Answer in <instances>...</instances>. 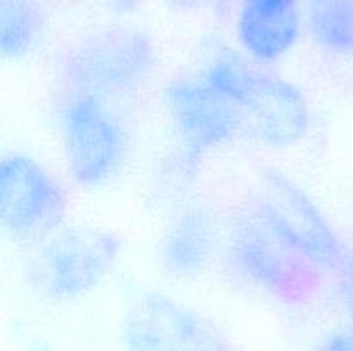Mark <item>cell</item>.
<instances>
[{
	"label": "cell",
	"mask_w": 353,
	"mask_h": 351,
	"mask_svg": "<svg viewBox=\"0 0 353 351\" xmlns=\"http://www.w3.org/2000/svg\"><path fill=\"white\" fill-rule=\"evenodd\" d=\"M261 65L219 48L203 78L236 103L245 129L261 143L272 148L293 147L309 133V103L295 85Z\"/></svg>",
	"instance_id": "obj_1"
},
{
	"label": "cell",
	"mask_w": 353,
	"mask_h": 351,
	"mask_svg": "<svg viewBox=\"0 0 353 351\" xmlns=\"http://www.w3.org/2000/svg\"><path fill=\"white\" fill-rule=\"evenodd\" d=\"M157 50L150 34L130 26L92 31L65 45L57 58V78L65 98L103 102L131 92L154 72Z\"/></svg>",
	"instance_id": "obj_2"
},
{
	"label": "cell",
	"mask_w": 353,
	"mask_h": 351,
	"mask_svg": "<svg viewBox=\"0 0 353 351\" xmlns=\"http://www.w3.org/2000/svg\"><path fill=\"white\" fill-rule=\"evenodd\" d=\"M226 262L236 277L285 305H305L323 289L324 272L254 212L234 217L231 222Z\"/></svg>",
	"instance_id": "obj_3"
},
{
	"label": "cell",
	"mask_w": 353,
	"mask_h": 351,
	"mask_svg": "<svg viewBox=\"0 0 353 351\" xmlns=\"http://www.w3.org/2000/svg\"><path fill=\"white\" fill-rule=\"evenodd\" d=\"M123 253V240L99 227L71 226L48 234L30 265L34 291L52 301L81 298L99 288Z\"/></svg>",
	"instance_id": "obj_4"
},
{
	"label": "cell",
	"mask_w": 353,
	"mask_h": 351,
	"mask_svg": "<svg viewBox=\"0 0 353 351\" xmlns=\"http://www.w3.org/2000/svg\"><path fill=\"white\" fill-rule=\"evenodd\" d=\"M252 212L323 272L343 274L347 270L343 241L312 198L281 171L268 167L261 172Z\"/></svg>",
	"instance_id": "obj_5"
},
{
	"label": "cell",
	"mask_w": 353,
	"mask_h": 351,
	"mask_svg": "<svg viewBox=\"0 0 353 351\" xmlns=\"http://www.w3.org/2000/svg\"><path fill=\"white\" fill-rule=\"evenodd\" d=\"M164 98L181 147L179 167L185 176L195 174L210 151L245 129L236 103L203 74L174 78L165 86Z\"/></svg>",
	"instance_id": "obj_6"
},
{
	"label": "cell",
	"mask_w": 353,
	"mask_h": 351,
	"mask_svg": "<svg viewBox=\"0 0 353 351\" xmlns=\"http://www.w3.org/2000/svg\"><path fill=\"white\" fill-rule=\"evenodd\" d=\"M69 174L81 186L110 181L124 165L130 136L119 117L95 98H65L61 112Z\"/></svg>",
	"instance_id": "obj_7"
},
{
	"label": "cell",
	"mask_w": 353,
	"mask_h": 351,
	"mask_svg": "<svg viewBox=\"0 0 353 351\" xmlns=\"http://www.w3.org/2000/svg\"><path fill=\"white\" fill-rule=\"evenodd\" d=\"M68 212V196L57 179L34 158L9 153L0 164V219L17 240L47 237Z\"/></svg>",
	"instance_id": "obj_8"
},
{
	"label": "cell",
	"mask_w": 353,
	"mask_h": 351,
	"mask_svg": "<svg viewBox=\"0 0 353 351\" xmlns=\"http://www.w3.org/2000/svg\"><path fill=\"white\" fill-rule=\"evenodd\" d=\"M128 351H230L210 320L164 292L140 296L126 313Z\"/></svg>",
	"instance_id": "obj_9"
},
{
	"label": "cell",
	"mask_w": 353,
	"mask_h": 351,
	"mask_svg": "<svg viewBox=\"0 0 353 351\" xmlns=\"http://www.w3.org/2000/svg\"><path fill=\"white\" fill-rule=\"evenodd\" d=\"M300 31V0H243L238 10V40L257 64L285 57L299 41Z\"/></svg>",
	"instance_id": "obj_10"
},
{
	"label": "cell",
	"mask_w": 353,
	"mask_h": 351,
	"mask_svg": "<svg viewBox=\"0 0 353 351\" xmlns=\"http://www.w3.org/2000/svg\"><path fill=\"white\" fill-rule=\"evenodd\" d=\"M219 248L212 215L202 206H190L174 217L159 241V264L176 279H193L207 270Z\"/></svg>",
	"instance_id": "obj_11"
},
{
	"label": "cell",
	"mask_w": 353,
	"mask_h": 351,
	"mask_svg": "<svg viewBox=\"0 0 353 351\" xmlns=\"http://www.w3.org/2000/svg\"><path fill=\"white\" fill-rule=\"evenodd\" d=\"M47 10L38 0H0V50L19 61L34 50L47 30Z\"/></svg>",
	"instance_id": "obj_12"
},
{
	"label": "cell",
	"mask_w": 353,
	"mask_h": 351,
	"mask_svg": "<svg viewBox=\"0 0 353 351\" xmlns=\"http://www.w3.org/2000/svg\"><path fill=\"white\" fill-rule=\"evenodd\" d=\"M314 43L333 55H353V0H307Z\"/></svg>",
	"instance_id": "obj_13"
},
{
	"label": "cell",
	"mask_w": 353,
	"mask_h": 351,
	"mask_svg": "<svg viewBox=\"0 0 353 351\" xmlns=\"http://www.w3.org/2000/svg\"><path fill=\"white\" fill-rule=\"evenodd\" d=\"M234 0H165L178 12H209L219 19H226L233 9Z\"/></svg>",
	"instance_id": "obj_14"
},
{
	"label": "cell",
	"mask_w": 353,
	"mask_h": 351,
	"mask_svg": "<svg viewBox=\"0 0 353 351\" xmlns=\"http://www.w3.org/2000/svg\"><path fill=\"white\" fill-rule=\"evenodd\" d=\"M307 351H353V330H338L327 334Z\"/></svg>",
	"instance_id": "obj_15"
},
{
	"label": "cell",
	"mask_w": 353,
	"mask_h": 351,
	"mask_svg": "<svg viewBox=\"0 0 353 351\" xmlns=\"http://www.w3.org/2000/svg\"><path fill=\"white\" fill-rule=\"evenodd\" d=\"M107 2L117 12H131L137 7L138 0H107Z\"/></svg>",
	"instance_id": "obj_16"
},
{
	"label": "cell",
	"mask_w": 353,
	"mask_h": 351,
	"mask_svg": "<svg viewBox=\"0 0 353 351\" xmlns=\"http://www.w3.org/2000/svg\"><path fill=\"white\" fill-rule=\"evenodd\" d=\"M352 277H353V272H352Z\"/></svg>",
	"instance_id": "obj_17"
}]
</instances>
